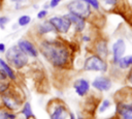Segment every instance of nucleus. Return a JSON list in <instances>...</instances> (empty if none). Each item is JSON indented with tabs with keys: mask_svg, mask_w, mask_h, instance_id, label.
<instances>
[{
	"mask_svg": "<svg viewBox=\"0 0 132 119\" xmlns=\"http://www.w3.org/2000/svg\"><path fill=\"white\" fill-rule=\"evenodd\" d=\"M24 101L25 98L22 94V91L16 89L14 84L10 89L0 94V108L14 113H19Z\"/></svg>",
	"mask_w": 132,
	"mask_h": 119,
	"instance_id": "f03ea898",
	"label": "nucleus"
},
{
	"mask_svg": "<svg viewBox=\"0 0 132 119\" xmlns=\"http://www.w3.org/2000/svg\"><path fill=\"white\" fill-rule=\"evenodd\" d=\"M0 69H2V70L5 72V75L7 76V78H8L13 84L16 83V81H18V73H16V70L13 69V68L6 62V60H5L4 58H2V57H0Z\"/></svg>",
	"mask_w": 132,
	"mask_h": 119,
	"instance_id": "dca6fc26",
	"label": "nucleus"
},
{
	"mask_svg": "<svg viewBox=\"0 0 132 119\" xmlns=\"http://www.w3.org/2000/svg\"><path fill=\"white\" fill-rule=\"evenodd\" d=\"M47 113L50 119H68L69 118V109L67 105L60 98L51 99L47 103Z\"/></svg>",
	"mask_w": 132,
	"mask_h": 119,
	"instance_id": "39448f33",
	"label": "nucleus"
},
{
	"mask_svg": "<svg viewBox=\"0 0 132 119\" xmlns=\"http://www.w3.org/2000/svg\"><path fill=\"white\" fill-rule=\"evenodd\" d=\"M8 1H10V2H12V3H14L16 0H8Z\"/></svg>",
	"mask_w": 132,
	"mask_h": 119,
	"instance_id": "72a5a7b5",
	"label": "nucleus"
},
{
	"mask_svg": "<svg viewBox=\"0 0 132 119\" xmlns=\"http://www.w3.org/2000/svg\"><path fill=\"white\" fill-rule=\"evenodd\" d=\"M6 50H7L6 44L4 42H0V54H3L4 55V53L6 52Z\"/></svg>",
	"mask_w": 132,
	"mask_h": 119,
	"instance_id": "c756f323",
	"label": "nucleus"
},
{
	"mask_svg": "<svg viewBox=\"0 0 132 119\" xmlns=\"http://www.w3.org/2000/svg\"><path fill=\"white\" fill-rule=\"evenodd\" d=\"M62 1H63V0H50V2H48L50 8H56L57 6H59V4H60Z\"/></svg>",
	"mask_w": 132,
	"mask_h": 119,
	"instance_id": "c85d7f7f",
	"label": "nucleus"
},
{
	"mask_svg": "<svg viewBox=\"0 0 132 119\" xmlns=\"http://www.w3.org/2000/svg\"><path fill=\"white\" fill-rule=\"evenodd\" d=\"M109 61L94 54L90 53L87 55L82 61L81 69L84 71L88 72H101V73H107L109 71Z\"/></svg>",
	"mask_w": 132,
	"mask_h": 119,
	"instance_id": "20e7f679",
	"label": "nucleus"
},
{
	"mask_svg": "<svg viewBox=\"0 0 132 119\" xmlns=\"http://www.w3.org/2000/svg\"><path fill=\"white\" fill-rule=\"evenodd\" d=\"M110 66H114L117 67L119 70L121 71H126L127 69H129L132 66V54L129 55H124L118 62L116 65H110Z\"/></svg>",
	"mask_w": 132,
	"mask_h": 119,
	"instance_id": "f3484780",
	"label": "nucleus"
},
{
	"mask_svg": "<svg viewBox=\"0 0 132 119\" xmlns=\"http://www.w3.org/2000/svg\"><path fill=\"white\" fill-rule=\"evenodd\" d=\"M47 14H48V10L47 9H40V10H38L37 11V14H36V18L38 19V20H40V21H42V20H45V18L47 17Z\"/></svg>",
	"mask_w": 132,
	"mask_h": 119,
	"instance_id": "bb28decb",
	"label": "nucleus"
},
{
	"mask_svg": "<svg viewBox=\"0 0 132 119\" xmlns=\"http://www.w3.org/2000/svg\"><path fill=\"white\" fill-rule=\"evenodd\" d=\"M112 107V101L109 98H102L100 102L97 105L96 111L98 115H103L106 112H108Z\"/></svg>",
	"mask_w": 132,
	"mask_h": 119,
	"instance_id": "6ab92c4d",
	"label": "nucleus"
},
{
	"mask_svg": "<svg viewBox=\"0 0 132 119\" xmlns=\"http://www.w3.org/2000/svg\"><path fill=\"white\" fill-rule=\"evenodd\" d=\"M30 59H38L39 57V50L37 47V43L35 41H33L30 38H26V37H22L20 39H18L16 43H15Z\"/></svg>",
	"mask_w": 132,
	"mask_h": 119,
	"instance_id": "9d476101",
	"label": "nucleus"
},
{
	"mask_svg": "<svg viewBox=\"0 0 132 119\" xmlns=\"http://www.w3.org/2000/svg\"><path fill=\"white\" fill-rule=\"evenodd\" d=\"M0 119H18V113L0 108Z\"/></svg>",
	"mask_w": 132,
	"mask_h": 119,
	"instance_id": "412c9836",
	"label": "nucleus"
},
{
	"mask_svg": "<svg viewBox=\"0 0 132 119\" xmlns=\"http://www.w3.org/2000/svg\"><path fill=\"white\" fill-rule=\"evenodd\" d=\"M114 116L117 119H132V99L114 98Z\"/></svg>",
	"mask_w": 132,
	"mask_h": 119,
	"instance_id": "423d86ee",
	"label": "nucleus"
},
{
	"mask_svg": "<svg viewBox=\"0 0 132 119\" xmlns=\"http://www.w3.org/2000/svg\"><path fill=\"white\" fill-rule=\"evenodd\" d=\"M31 119H37V118H36V117H33V118H31Z\"/></svg>",
	"mask_w": 132,
	"mask_h": 119,
	"instance_id": "f704fd0d",
	"label": "nucleus"
},
{
	"mask_svg": "<svg viewBox=\"0 0 132 119\" xmlns=\"http://www.w3.org/2000/svg\"><path fill=\"white\" fill-rule=\"evenodd\" d=\"M9 22H10L9 17H7V16H0V29L4 30L5 29V26Z\"/></svg>",
	"mask_w": 132,
	"mask_h": 119,
	"instance_id": "a878e982",
	"label": "nucleus"
},
{
	"mask_svg": "<svg viewBox=\"0 0 132 119\" xmlns=\"http://www.w3.org/2000/svg\"><path fill=\"white\" fill-rule=\"evenodd\" d=\"M80 40H81V42H84V43H92L93 42V38L91 37V35L90 34H82L81 36H80Z\"/></svg>",
	"mask_w": 132,
	"mask_h": 119,
	"instance_id": "cd10ccee",
	"label": "nucleus"
},
{
	"mask_svg": "<svg viewBox=\"0 0 132 119\" xmlns=\"http://www.w3.org/2000/svg\"><path fill=\"white\" fill-rule=\"evenodd\" d=\"M36 43L39 50V55H41L44 61L53 68L58 70L71 68L74 53L70 42L62 37L56 36L39 38Z\"/></svg>",
	"mask_w": 132,
	"mask_h": 119,
	"instance_id": "f257e3e1",
	"label": "nucleus"
},
{
	"mask_svg": "<svg viewBox=\"0 0 132 119\" xmlns=\"http://www.w3.org/2000/svg\"><path fill=\"white\" fill-rule=\"evenodd\" d=\"M90 52L108 60L110 57V48L108 39L105 37H97L92 42V49Z\"/></svg>",
	"mask_w": 132,
	"mask_h": 119,
	"instance_id": "9b49d317",
	"label": "nucleus"
},
{
	"mask_svg": "<svg viewBox=\"0 0 132 119\" xmlns=\"http://www.w3.org/2000/svg\"><path fill=\"white\" fill-rule=\"evenodd\" d=\"M35 34H36L35 36L37 39L48 37V35H51V34L57 35L54 26L51 24V22L48 20H42L40 23H38L35 26Z\"/></svg>",
	"mask_w": 132,
	"mask_h": 119,
	"instance_id": "4468645a",
	"label": "nucleus"
},
{
	"mask_svg": "<svg viewBox=\"0 0 132 119\" xmlns=\"http://www.w3.org/2000/svg\"><path fill=\"white\" fill-rule=\"evenodd\" d=\"M47 20L54 26L57 35H61V36L67 35L70 32L71 28H72V25H71L70 21L64 14H62V16H52Z\"/></svg>",
	"mask_w": 132,
	"mask_h": 119,
	"instance_id": "6e6552de",
	"label": "nucleus"
},
{
	"mask_svg": "<svg viewBox=\"0 0 132 119\" xmlns=\"http://www.w3.org/2000/svg\"><path fill=\"white\" fill-rule=\"evenodd\" d=\"M72 88H73V90L77 96L86 97L89 95V93L91 91V82L87 78L79 77L73 81Z\"/></svg>",
	"mask_w": 132,
	"mask_h": 119,
	"instance_id": "ddd939ff",
	"label": "nucleus"
},
{
	"mask_svg": "<svg viewBox=\"0 0 132 119\" xmlns=\"http://www.w3.org/2000/svg\"><path fill=\"white\" fill-rule=\"evenodd\" d=\"M48 8H50L48 3H47V4H43V9H47V10H48Z\"/></svg>",
	"mask_w": 132,
	"mask_h": 119,
	"instance_id": "2f4dec72",
	"label": "nucleus"
},
{
	"mask_svg": "<svg viewBox=\"0 0 132 119\" xmlns=\"http://www.w3.org/2000/svg\"><path fill=\"white\" fill-rule=\"evenodd\" d=\"M31 21H32V18L29 14H22L18 18L16 24L19 27H26L31 23Z\"/></svg>",
	"mask_w": 132,
	"mask_h": 119,
	"instance_id": "5701e85b",
	"label": "nucleus"
},
{
	"mask_svg": "<svg viewBox=\"0 0 132 119\" xmlns=\"http://www.w3.org/2000/svg\"><path fill=\"white\" fill-rule=\"evenodd\" d=\"M12 86H13V83L7 78L5 72L2 69H0V94L7 91Z\"/></svg>",
	"mask_w": 132,
	"mask_h": 119,
	"instance_id": "aec40b11",
	"label": "nucleus"
},
{
	"mask_svg": "<svg viewBox=\"0 0 132 119\" xmlns=\"http://www.w3.org/2000/svg\"><path fill=\"white\" fill-rule=\"evenodd\" d=\"M66 9L68 12L74 13L86 20H89L93 16V9L82 0H71L66 4Z\"/></svg>",
	"mask_w": 132,
	"mask_h": 119,
	"instance_id": "0eeeda50",
	"label": "nucleus"
},
{
	"mask_svg": "<svg viewBox=\"0 0 132 119\" xmlns=\"http://www.w3.org/2000/svg\"><path fill=\"white\" fill-rule=\"evenodd\" d=\"M19 113L21 114V116L25 119H31L33 117H35V114L33 112V109H32V106H31V102L28 101V100H25L22 105V108L21 110L19 111Z\"/></svg>",
	"mask_w": 132,
	"mask_h": 119,
	"instance_id": "a211bd4d",
	"label": "nucleus"
},
{
	"mask_svg": "<svg viewBox=\"0 0 132 119\" xmlns=\"http://www.w3.org/2000/svg\"><path fill=\"white\" fill-rule=\"evenodd\" d=\"M123 80L125 82V85L128 89H131L132 90V66L126 70V72L124 73V77H123Z\"/></svg>",
	"mask_w": 132,
	"mask_h": 119,
	"instance_id": "4be33fe9",
	"label": "nucleus"
},
{
	"mask_svg": "<svg viewBox=\"0 0 132 119\" xmlns=\"http://www.w3.org/2000/svg\"><path fill=\"white\" fill-rule=\"evenodd\" d=\"M4 59L16 71L27 68L31 61V59L16 44H12L7 48L6 52L4 53Z\"/></svg>",
	"mask_w": 132,
	"mask_h": 119,
	"instance_id": "7ed1b4c3",
	"label": "nucleus"
},
{
	"mask_svg": "<svg viewBox=\"0 0 132 119\" xmlns=\"http://www.w3.org/2000/svg\"><path fill=\"white\" fill-rule=\"evenodd\" d=\"M82 1L86 2L87 4H89L91 6V8L96 10V11H99L101 8V4H100L99 0H82Z\"/></svg>",
	"mask_w": 132,
	"mask_h": 119,
	"instance_id": "393cba45",
	"label": "nucleus"
},
{
	"mask_svg": "<svg viewBox=\"0 0 132 119\" xmlns=\"http://www.w3.org/2000/svg\"><path fill=\"white\" fill-rule=\"evenodd\" d=\"M2 7H3V0H0V11L2 10Z\"/></svg>",
	"mask_w": 132,
	"mask_h": 119,
	"instance_id": "473e14b6",
	"label": "nucleus"
},
{
	"mask_svg": "<svg viewBox=\"0 0 132 119\" xmlns=\"http://www.w3.org/2000/svg\"><path fill=\"white\" fill-rule=\"evenodd\" d=\"M126 50H127V44L125 39L123 37L117 38L110 47V57L108 59L109 65H116L117 62L125 55Z\"/></svg>",
	"mask_w": 132,
	"mask_h": 119,
	"instance_id": "1a4fd4ad",
	"label": "nucleus"
},
{
	"mask_svg": "<svg viewBox=\"0 0 132 119\" xmlns=\"http://www.w3.org/2000/svg\"><path fill=\"white\" fill-rule=\"evenodd\" d=\"M100 1V4H102V6H104L105 8H113V7H117L120 3L121 0H99Z\"/></svg>",
	"mask_w": 132,
	"mask_h": 119,
	"instance_id": "b1692460",
	"label": "nucleus"
},
{
	"mask_svg": "<svg viewBox=\"0 0 132 119\" xmlns=\"http://www.w3.org/2000/svg\"><path fill=\"white\" fill-rule=\"evenodd\" d=\"M68 119H76L75 114H74V113H72V112H70V113H69V118H68Z\"/></svg>",
	"mask_w": 132,
	"mask_h": 119,
	"instance_id": "7c9ffc66",
	"label": "nucleus"
},
{
	"mask_svg": "<svg viewBox=\"0 0 132 119\" xmlns=\"http://www.w3.org/2000/svg\"><path fill=\"white\" fill-rule=\"evenodd\" d=\"M64 16L70 21L74 33H76V34H81V33L86 30L88 20H86V19H84V18H81V17H78V16H76V14H74V13L68 12V11H67Z\"/></svg>",
	"mask_w": 132,
	"mask_h": 119,
	"instance_id": "2eb2a0df",
	"label": "nucleus"
},
{
	"mask_svg": "<svg viewBox=\"0 0 132 119\" xmlns=\"http://www.w3.org/2000/svg\"><path fill=\"white\" fill-rule=\"evenodd\" d=\"M112 85H113L112 78L107 76L106 73H102V75L95 77L91 82V87L95 91L100 92V93L108 92L111 89Z\"/></svg>",
	"mask_w": 132,
	"mask_h": 119,
	"instance_id": "f8f14e48",
	"label": "nucleus"
}]
</instances>
